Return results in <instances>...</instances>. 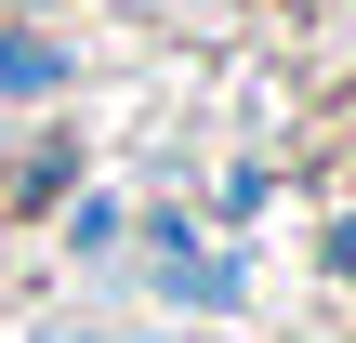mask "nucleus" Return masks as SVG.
I'll return each instance as SVG.
<instances>
[{"label": "nucleus", "instance_id": "1", "mask_svg": "<svg viewBox=\"0 0 356 343\" xmlns=\"http://www.w3.org/2000/svg\"><path fill=\"white\" fill-rule=\"evenodd\" d=\"M0 93H53V53L40 40H0Z\"/></svg>", "mask_w": 356, "mask_h": 343}]
</instances>
